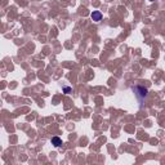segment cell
<instances>
[{
    "mask_svg": "<svg viewBox=\"0 0 165 165\" xmlns=\"http://www.w3.org/2000/svg\"><path fill=\"white\" fill-rule=\"evenodd\" d=\"M52 145L54 147H61L62 146V139L59 137H53L52 138Z\"/></svg>",
    "mask_w": 165,
    "mask_h": 165,
    "instance_id": "3",
    "label": "cell"
},
{
    "mask_svg": "<svg viewBox=\"0 0 165 165\" xmlns=\"http://www.w3.org/2000/svg\"><path fill=\"white\" fill-rule=\"evenodd\" d=\"M150 1H155V0H150Z\"/></svg>",
    "mask_w": 165,
    "mask_h": 165,
    "instance_id": "5",
    "label": "cell"
},
{
    "mask_svg": "<svg viewBox=\"0 0 165 165\" xmlns=\"http://www.w3.org/2000/svg\"><path fill=\"white\" fill-rule=\"evenodd\" d=\"M133 92L136 93V95H137V98L139 100V102L142 103L143 100L147 97V93H148V91L145 88V86H141V85H137V86H134L133 88Z\"/></svg>",
    "mask_w": 165,
    "mask_h": 165,
    "instance_id": "1",
    "label": "cell"
},
{
    "mask_svg": "<svg viewBox=\"0 0 165 165\" xmlns=\"http://www.w3.org/2000/svg\"><path fill=\"white\" fill-rule=\"evenodd\" d=\"M63 92H65V93H70V92H71V88L66 86V88H63Z\"/></svg>",
    "mask_w": 165,
    "mask_h": 165,
    "instance_id": "4",
    "label": "cell"
},
{
    "mask_svg": "<svg viewBox=\"0 0 165 165\" xmlns=\"http://www.w3.org/2000/svg\"><path fill=\"white\" fill-rule=\"evenodd\" d=\"M91 17H92V19L94 21V22H100V21L102 19V13H101L100 10H94L91 14Z\"/></svg>",
    "mask_w": 165,
    "mask_h": 165,
    "instance_id": "2",
    "label": "cell"
}]
</instances>
